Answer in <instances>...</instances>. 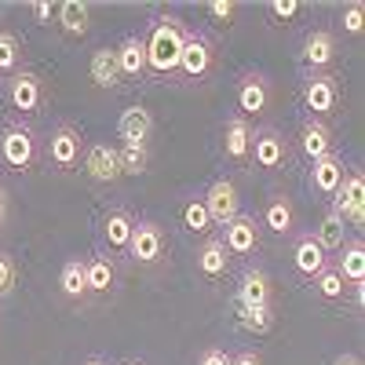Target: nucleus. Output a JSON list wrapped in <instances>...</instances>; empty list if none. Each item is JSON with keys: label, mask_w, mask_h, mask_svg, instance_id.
<instances>
[{"label": "nucleus", "mask_w": 365, "mask_h": 365, "mask_svg": "<svg viewBox=\"0 0 365 365\" xmlns=\"http://www.w3.org/2000/svg\"><path fill=\"white\" fill-rule=\"evenodd\" d=\"M48 161L58 168V172H70L84 161V139L73 125H58L48 139Z\"/></svg>", "instance_id": "4"}, {"label": "nucleus", "mask_w": 365, "mask_h": 365, "mask_svg": "<svg viewBox=\"0 0 365 365\" xmlns=\"http://www.w3.org/2000/svg\"><path fill=\"white\" fill-rule=\"evenodd\" d=\"M182 41H187V29L175 15H161L154 22L146 37V70L158 73V77H168L179 70V55H182Z\"/></svg>", "instance_id": "1"}, {"label": "nucleus", "mask_w": 365, "mask_h": 365, "mask_svg": "<svg viewBox=\"0 0 365 365\" xmlns=\"http://www.w3.org/2000/svg\"><path fill=\"white\" fill-rule=\"evenodd\" d=\"M120 365H143V361H120Z\"/></svg>", "instance_id": "46"}, {"label": "nucleus", "mask_w": 365, "mask_h": 365, "mask_svg": "<svg viewBox=\"0 0 365 365\" xmlns=\"http://www.w3.org/2000/svg\"><path fill=\"white\" fill-rule=\"evenodd\" d=\"M311 237L322 245V252H340V249H344V241H347V223H344V216L329 208L325 216H322V223L314 227Z\"/></svg>", "instance_id": "24"}, {"label": "nucleus", "mask_w": 365, "mask_h": 365, "mask_svg": "<svg viewBox=\"0 0 365 365\" xmlns=\"http://www.w3.org/2000/svg\"><path fill=\"white\" fill-rule=\"evenodd\" d=\"M223 150H227V158L230 161H245L249 158V150H252V125H249V117H230L227 120V128H223Z\"/></svg>", "instance_id": "20"}, {"label": "nucleus", "mask_w": 365, "mask_h": 365, "mask_svg": "<svg viewBox=\"0 0 365 365\" xmlns=\"http://www.w3.org/2000/svg\"><path fill=\"white\" fill-rule=\"evenodd\" d=\"M15 285H19V263L8 252H0V296H8Z\"/></svg>", "instance_id": "37"}, {"label": "nucleus", "mask_w": 365, "mask_h": 365, "mask_svg": "<svg viewBox=\"0 0 365 365\" xmlns=\"http://www.w3.org/2000/svg\"><path fill=\"white\" fill-rule=\"evenodd\" d=\"M234 11H237L234 0H212V4H208V15H216L220 22H230V19H234Z\"/></svg>", "instance_id": "38"}, {"label": "nucleus", "mask_w": 365, "mask_h": 365, "mask_svg": "<svg viewBox=\"0 0 365 365\" xmlns=\"http://www.w3.org/2000/svg\"><path fill=\"white\" fill-rule=\"evenodd\" d=\"M230 365H263V358L256 351H241L237 358H230Z\"/></svg>", "instance_id": "42"}, {"label": "nucleus", "mask_w": 365, "mask_h": 365, "mask_svg": "<svg viewBox=\"0 0 365 365\" xmlns=\"http://www.w3.org/2000/svg\"><path fill=\"white\" fill-rule=\"evenodd\" d=\"M182 223H187L194 234H208L212 230V220H208V212L201 201H190L187 208H182Z\"/></svg>", "instance_id": "35"}, {"label": "nucleus", "mask_w": 365, "mask_h": 365, "mask_svg": "<svg viewBox=\"0 0 365 365\" xmlns=\"http://www.w3.org/2000/svg\"><path fill=\"white\" fill-rule=\"evenodd\" d=\"M292 263H296V270L303 274V278H318V274L329 267V256L322 252V245L307 234V237H299L296 241V249H292Z\"/></svg>", "instance_id": "22"}, {"label": "nucleus", "mask_w": 365, "mask_h": 365, "mask_svg": "<svg viewBox=\"0 0 365 365\" xmlns=\"http://www.w3.org/2000/svg\"><path fill=\"white\" fill-rule=\"evenodd\" d=\"M22 66V41L11 29H0V73H15Z\"/></svg>", "instance_id": "34"}, {"label": "nucleus", "mask_w": 365, "mask_h": 365, "mask_svg": "<svg viewBox=\"0 0 365 365\" xmlns=\"http://www.w3.org/2000/svg\"><path fill=\"white\" fill-rule=\"evenodd\" d=\"M165 249H168L165 230H161L154 220H135V227H132V241H128L132 259L143 263V267H154V263L165 259Z\"/></svg>", "instance_id": "3"}, {"label": "nucleus", "mask_w": 365, "mask_h": 365, "mask_svg": "<svg viewBox=\"0 0 365 365\" xmlns=\"http://www.w3.org/2000/svg\"><path fill=\"white\" fill-rule=\"evenodd\" d=\"M344 179H347V168H344V158H340V154H325V158H318L314 168H311V187H314L318 194H325V197L336 194Z\"/></svg>", "instance_id": "15"}, {"label": "nucleus", "mask_w": 365, "mask_h": 365, "mask_svg": "<svg viewBox=\"0 0 365 365\" xmlns=\"http://www.w3.org/2000/svg\"><path fill=\"white\" fill-rule=\"evenodd\" d=\"M197 365H230V354L220 351V347H208V351H201Z\"/></svg>", "instance_id": "39"}, {"label": "nucleus", "mask_w": 365, "mask_h": 365, "mask_svg": "<svg viewBox=\"0 0 365 365\" xmlns=\"http://www.w3.org/2000/svg\"><path fill=\"white\" fill-rule=\"evenodd\" d=\"M267 103H270L267 77H259V73L241 77V84H237V110H241V117H259L267 110Z\"/></svg>", "instance_id": "14"}, {"label": "nucleus", "mask_w": 365, "mask_h": 365, "mask_svg": "<svg viewBox=\"0 0 365 365\" xmlns=\"http://www.w3.org/2000/svg\"><path fill=\"white\" fill-rule=\"evenodd\" d=\"M4 220H8V190L0 187V223H4Z\"/></svg>", "instance_id": "44"}, {"label": "nucleus", "mask_w": 365, "mask_h": 365, "mask_svg": "<svg viewBox=\"0 0 365 365\" xmlns=\"http://www.w3.org/2000/svg\"><path fill=\"white\" fill-rule=\"evenodd\" d=\"M332 212H340L344 223H351V227L365 223V182H361L358 172H347L340 190L332 194Z\"/></svg>", "instance_id": "6"}, {"label": "nucleus", "mask_w": 365, "mask_h": 365, "mask_svg": "<svg viewBox=\"0 0 365 365\" xmlns=\"http://www.w3.org/2000/svg\"><path fill=\"white\" fill-rule=\"evenodd\" d=\"M332 365H361V358L358 354H336V358H332Z\"/></svg>", "instance_id": "43"}, {"label": "nucleus", "mask_w": 365, "mask_h": 365, "mask_svg": "<svg viewBox=\"0 0 365 365\" xmlns=\"http://www.w3.org/2000/svg\"><path fill=\"white\" fill-rule=\"evenodd\" d=\"M332 58H336V41H332L329 29H314V34L303 41V63H307L314 73L329 70Z\"/></svg>", "instance_id": "19"}, {"label": "nucleus", "mask_w": 365, "mask_h": 365, "mask_svg": "<svg viewBox=\"0 0 365 365\" xmlns=\"http://www.w3.org/2000/svg\"><path fill=\"white\" fill-rule=\"evenodd\" d=\"M249 158H252L259 168L274 172V168H282V165H285V158H289V143H285V135H282L278 128L252 132V150H249Z\"/></svg>", "instance_id": "8"}, {"label": "nucleus", "mask_w": 365, "mask_h": 365, "mask_svg": "<svg viewBox=\"0 0 365 365\" xmlns=\"http://www.w3.org/2000/svg\"><path fill=\"white\" fill-rule=\"evenodd\" d=\"M84 278H88V296H91V292L106 296V292L117 285V267H113V259H106V256H91V259H84Z\"/></svg>", "instance_id": "25"}, {"label": "nucleus", "mask_w": 365, "mask_h": 365, "mask_svg": "<svg viewBox=\"0 0 365 365\" xmlns=\"http://www.w3.org/2000/svg\"><path fill=\"white\" fill-rule=\"evenodd\" d=\"M29 11H34V19H37V22H44V26H48V22H51V15H55V8L48 4V0H37V4H29Z\"/></svg>", "instance_id": "41"}, {"label": "nucleus", "mask_w": 365, "mask_h": 365, "mask_svg": "<svg viewBox=\"0 0 365 365\" xmlns=\"http://www.w3.org/2000/svg\"><path fill=\"white\" fill-rule=\"evenodd\" d=\"M0 158H4L8 168L15 172H26L37 158V135L29 125H8L0 132Z\"/></svg>", "instance_id": "2"}, {"label": "nucleus", "mask_w": 365, "mask_h": 365, "mask_svg": "<svg viewBox=\"0 0 365 365\" xmlns=\"http://www.w3.org/2000/svg\"><path fill=\"white\" fill-rule=\"evenodd\" d=\"M292 223H296L292 201H289L285 194L270 197V201H267V212H263V227H267V230H274V234H289V230H292Z\"/></svg>", "instance_id": "29"}, {"label": "nucleus", "mask_w": 365, "mask_h": 365, "mask_svg": "<svg viewBox=\"0 0 365 365\" xmlns=\"http://www.w3.org/2000/svg\"><path fill=\"white\" fill-rule=\"evenodd\" d=\"M220 241H223V249L230 256H252L259 249V223H256V216H241L237 212V216L227 223V234Z\"/></svg>", "instance_id": "9"}, {"label": "nucleus", "mask_w": 365, "mask_h": 365, "mask_svg": "<svg viewBox=\"0 0 365 365\" xmlns=\"http://www.w3.org/2000/svg\"><path fill=\"white\" fill-rule=\"evenodd\" d=\"M117 161H120V175H143L150 168V146L146 143H120Z\"/></svg>", "instance_id": "31"}, {"label": "nucleus", "mask_w": 365, "mask_h": 365, "mask_svg": "<svg viewBox=\"0 0 365 365\" xmlns=\"http://www.w3.org/2000/svg\"><path fill=\"white\" fill-rule=\"evenodd\" d=\"M8 99L19 113H37L44 106V84L37 73H29V70H19L8 84Z\"/></svg>", "instance_id": "10"}, {"label": "nucleus", "mask_w": 365, "mask_h": 365, "mask_svg": "<svg viewBox=\"0 0 365 365\" xmlns=\"http://www.w3.org/2000/svg\"><path fill=\"white\" fill-rule=\"evenodd\" d=\"M117 70L120 77H143L146 73V37H125L117 48Z\"/></svg>", "instance_id": "21"}, {"label": "nucleus", "mask_w": 365, "mask_h": 365, "mask_svg": "<svg viewBox=\"0 0 365 365\" xmlns=\"http://www.w3.org/2000/svg\"><path fill=\"white\" fill-rule=\"evenodd\" d=\"M299 150L311 161L332 154V128L325 125V120H318V117H307V120H303V128H299Z\"/></svg>", "instance_id": "17"}, {"label": "nucleus", "mask_w": 365, "mask_h": 365, "mask_svg": "<svg viewBox=\"0 0 365 365\" xmlns=\"http://www.w3.org/2000/svg\"><path fill=\"white\" fill-rule=\"evenodd\" d=\"M336 270L347 285H365V245L361 241H344Z\"/></svg>", "instance_id": "26"}, {"label": "nucleus", "mask_w": 365, "mask_h": 365, "mask_svg": "<svg viewBox=\"0 0 365 365\" xmlns=\"http://www.w3.org/2000/svg\"><path fill=\"white\" fill-rule=\"evenodd\" d=\"M303 103H307V110L322 120L329 113H336L340 106V81L332 73H311L307 84H303Z\"/></svg>", "instance_id": "5"}, {"label": "nucleus", "mask_w": 365, "mask_h": 365, "mask_svg": "<svg viewBox=\"0 0 365 365\" xmlns=\"http://www.w3.org/2000/svg\"><path fill=\"white\" fill-rule=\"evenodd\" d=\"M58 289L66 299H88V278H84V259H70L58 270Z\"/></svg>", "instance_id": "30"}, {"label": "nucleus", "mask_w": 365, "mask_h": 365, "mask_svg": "<svg viewBox=\"0 0 365 365\" xmlns=\"http://www.w3.org/2000/svg\"><path fill=\"white\" fill-rule=\"evenodd\" d=\"M88 73L96 81V88H117L120 84V70H117V55L113 48H99L88 63Z\"/></svg>", "instance_id": "28"}, {"label": "nucleus", "mask_w": 365, "mask_h": 365, "mask_svg": "<svg viewBox=\"0 0 365 365\" xmlns=\"http://www.w3.org/2000/svg\"><path fill=\"white\" fill-rule=\"evenodd\" d=\"M55 22L63 26V34L84 37L88 26H91V8L84 0H63V4H55Z\"/></svg>", "instance_id": "23"}, {"label": "nucleus", "mask_w": 365, "mask_h": 365, "mask_svg": "<svg viewBox=\"0 0 365 365\" xmlns=\"http://www.w3.org/2000/svg\"><path fill=\"white\" fill-rule=\"evenodd\" d=\"M208 70H212V44H208V37L187 34V41H182V55H179V70H175V73L190 77V81H201Z\"/></svg>", "instance_id": "11"}, {"label": "nucleus", "mask_w": 365, "mask_h": 365, "mask_svg": "<svg viewBox=\"0 0 365 365\" xmlns=\"http://www.w3.org/2000/svg\"><path fill=\"white\" fill-rule=\"evenodd\" d=\"M314 289H318V296L322 299H329V303H336V299H344L347 296V282L340 278V270L336 267H325L322 274H318V278H314Z\"/></svg>", "instance_id": "33"}, {"label": "nucleus", "mask_w": 365, "mask_h": 365, "mask_svg": "<svg viewBox=\"0 0 365 365\" xmlns=\"http://www.w3.org/2000/svg\"><path fill=\"white\" fill-rule=\"evenodd\" d=\"M150 132H154V113H150L146 106H128V110H120L117 117V135L125 139V143H146Z\"/></svg>", "instance_id": "16"}, {"label": "nucleus", "mask_w": 365, "mask_h": 365, "mask_svg": "<svg viewBox=\"0 0 365 365\" xmlns=\"http://www.w3.org/2000/svg\"><path fill=\"white\" fill-rule=\"evenodd\" d=\"M84 365H110V361H106V358H88Z\"/></svg>", "instance_id": "45"}, {"label": "nucleus", "mask_w": 365, "mask_h": 365, "mask_svg": "<svg viewBox=\"0 0 365 365\" xmlns=\"http://www.w3.org/2000/svg\"><path fill=\"white\" fill-rule=\"evenodd\" d=\"M270 299H274V285H270V278H267L259 267L241 274L234 307H270Z\"/></svg>", "instance_id": "13"}, {"label": "nucleus", "mask_w": 365, "mask_h": 365, "mask_svg": "<svg viewBox=\"0 0 365 365\" xmlns=\"http://www.w3.org/2000/svg\"><path fill=\"white\" fill-rule=\"evenodd\" d=\"M340 19H344V29H347V34L358 37L361 26H365V4H361V0H351V4L340 11Z\"/></svg>", "instance_id": "36"}, {"label": "nucleus", "mask_w": 365, "mask_h": 365, "mask_svg": "<svg viewBox=\"0 0 365 365\" xmlns=\"http://www.w3.org/2000/svg\"><path fill=\"white\" fill-rule=\"evenodd\" d=\"M84 172H88V179H96V182H117L120 179L117 146H106V143L84 146Z\"/></svg>", "instance_id": "12"}, {"label": "nucleus", "mask_w": 365, "mask_h": 365, "mask_svg": "<svg viewBox=\"0 0 365 365\" xmlns=\"http://www.w3.org/2000/svg\"><path fill=\"white\" fill-rule=\"evenodd\" d=\"M234 311H237V325L245 332H256V336L270 332V325H274V311L270 307H234Z\"/></svg>", "instance_id": "32"}, {"label": "nucleus", "mask_w": 365, "mask_h": 365, "mask_svg": "<svg viewBox=\"0 0 365 365\" xmlns=\"http://www.w3.org/2000/svg\"><path fill=\"white\" fill-rule=\"evenodd\" d=\"M201 205L208 212L212 227H227L237 216V187H234V179H216L208 187V194L201 197Z\"/></svg>", "instance_id": "7"}, {"label": "nucleus", "mask_w": 365, "mask_h": 365, "mask_svg": "<svg viewBox=\"0 0 365 365\" xmlns=\"http://www.w3.org/2000/svg\"><path fill=\"white\" fill-rule=\"evenodd\" d=\"M132 227H135V220L128 216L125 208H110L106 216H103V237L110 241V249H128Z\"/></svg>", "instance_id": "27"}, {"label": "nucleus", "mask_w": 365, "mask_h": 365, "mask_svg": "<svg viewBox=\"0 0 365 365\" xmlns=\"http://www.w3.org/2000/svg\"><path fill=\"white\" fill-rule=\"evenodd\" d=\"M230 267V252L223 249L220 237H205V245L197 249V274L208 282H220Z\"/></svg>", "instance_id": "18"}, {"label": "nucleus", "mask_w": 365, "mask_h": 365, "mask_svg": "<svg viewBox=\"0 0 365 365\" xmlns=\"http://www.w3.org/2000/svg\"><path fill=\"white\" fill-rule=\"evenodd\" d=\"M270 11L278 15V19H292V15L299 11V4H296V0H274V4H270Z\"/></svg>", "instance_id": "40"}]
</instances>
